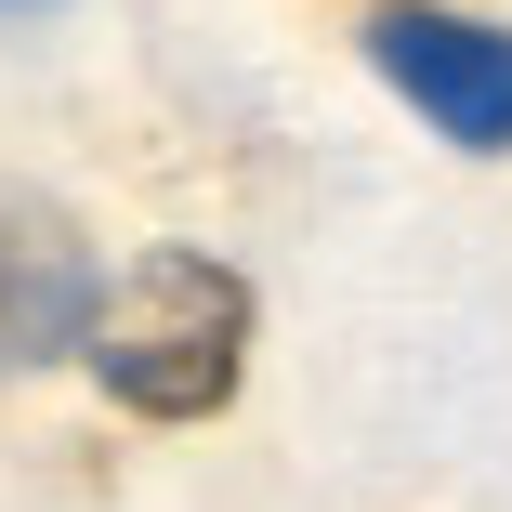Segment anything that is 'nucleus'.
I'll use <instances>...</instances> for the list:
<instances>
[{
	"instance_id": "obj_1",
	"label": "nucleus",
	"mask_w": 512,
	"mask_h": 512,
	"mask_svg": "<svg viewBox=\"0 0 512 512\" xmlns=\"http://www.w3.org/2000/svg\"><path fill=\"white\" fill-rule=\"evenodd\" d=\"M79 368L106 381V407H132V421H211L250 381V276L224 250H197V237H158L132 263H106Z\"/></svg>"
},
{
	"instance_id": "obj_2",
	"label": "nucleus",
	"mask_w": 512,
	"mask_h": 512,
	"mask_svg": "<svg viewBox=\"0 0 512 512\" xmlns=\"http://www.w3.org/2000/svg\"><path fill=\"white\" fill-rule=\"evenodd\" d=\"M368 79L394 92L421 132H447L460 158H512V27L460 14V0H381L355 27Z\"/></svg>"
},
{
	"instance_id": "obj_3",
	"label": "nucleus",
	"mask_w": 512,
	"mask_h": 512,
	"mask_svg": "<svg viewBox=\"0 0 512 512\" xmlns=\"http://www.w3.org/2000/svg\"><path fill=\"white\" fill-rule=\"evenodd\" d=\"M92 302H106V263H92V237L53 211V197L0 184V381H27V368L79 355Z\"/></svg>"
},
{
	"instance_id": "obj_4",
	"label": "nucleus",
	"mask_w": 512,
	"mask_h": 512,
	"mask_svg": "<svg viewBox=\"0 0 512 512\" xmlns=\"http://www.w3.org/2000/svg\"><path fill=\"white\" fill-rule=\"evenodd\" d=\"M0 14H53V0H0Z\"/></svg>"
}]
</instances>
